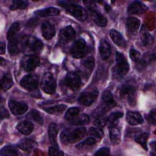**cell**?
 <instances>
[{
	"label": "cell",
	"mask_w": 156,
	"mask_h": 156,
	"mask_svg": "<svg viewBox=\"0 0 156 156\" xmlns=\"http://www.w3.org/2000/svg\"><path fill=\"white\" fill-rule=\"evenodd\" d=\"M87 132L84 127H77L74 129H65L60 134V140L63 143H74L80 141Z\"/></svg>",
	"instance_id": "obj_1"
},
{
	"label": "cell",
	"mask_w": 156,
	"mask_h": 156,
	"mask_svg": "<svg viewBox=\"0 0 156 156\" xmlns=\"http://www.w3.org/2000/svg\"><path fill=\"white\" fill-rule=\"evenodd\" d=\"M102 104L98 106L92 113V115L96 118L101 117L107 111L116 105V102L112 94L108 90H105L103 92L102 95Z\"/></svg>",
	"instance_id": "obj_2"
},
{
	"label": "cell",
	"mask_w": 156,
	"mask_h": 156,
	"mask_svg": "<svg viewBox=\"0 0 156 156\" xmlns=\"http://www.w3.org/2000/svg\"><path fill=\"white\" fill-rule=\"evenodd\" d=\"M21 49L27 52H40L43 48L41 40L30 35L24 36L20 40Z\"/></svg>",
	"instance_id": "obj_3"
},
{
	"label": "cell",
	"mask_w": 156,
	"mask_h": 156,
	"mask_svg": "<svg viewBox=\"0 0 156 156\" xmlns=\"http://www.w3.org/2000/svg\"><path fill=\"white\" fill-rule=\"evenodd\" d=\"M58 3L60 5L65 9V10L68 13H69L79 21H84L87 20L88 13L87 11L82 7L65 1H59Z\"/></svg>",
	"instance_id": "obj_4"
},
{
	"label": "cell",
	"mask_w": 156,
	"mask_h": 156,
	"mask_svg": "<svg viewBox=\"0 0 156 156\" xmlns=\"http://www.w3.org/2000/svg\"><path fill=\"white\" fill-rule=\"evenodd\" d=\"M116 63L115 73L120 77L126 75L129 70V65L124 55L118 51L116 52Z\"/></svg>",
	"instance_id": "obj_5"
},
{
	"label": "cell",
	"mask_w": 156,
	"mask_h": 156,
	"mask_svg": "<svg viewBox=\"0 0 156 156\" xmlns=\"http://www.w3.org/2000/svg\"><path fill=\"white\" fill-rule=\"evenodd\" d=\"M70 52L75 58H81L85 55L86 53V42L83 38H79L76 40L73 44Z\"/></svg>",
	"instance_id": "obj_6"
},
{
	"label": "cell",
	"mask_w": 156,
	"mask_h": 156,
	"mask_svg": "<svg viewBox=\"0 0 156 156\" xmlns=\"http://www.w3.org/2000/svg\"><path fill=\"white\" fill-rule=\"evenodd\" d=\"M41 88L48 94H52L55 92L56 88L55 81L50 73H46L41 81Z\"/></svg>",
	"instance_id": "obj_7"
},
{
	"label": "cell",
	"mask_w": 156,
	"mask_h": 156,
	"mask_svg": "<svg viewBox=\"0 0 156 156\" xmlns=\"http://www.w3.org/2000/svg\"><path fill=\"white\" fill-rule=\"evenodd\" d=\"M40 65V59L34 55H26L21 60V65L24 70L31 71Z\"/></svg>",
	"instance_id": "obj_8"
},
{
	"label": "cell",
	"mask_w": 156,
	"mask_h": 156,
	"mask_svg": "<svg viewBox=\"0 0 156 156\" xmlns=\"http://www.w3.org/2000/svg\"><path fill=\"white\" fill-rule=\"evenodd\" d=\"M98 95V90L96 88L92 89L88 91L83 92L79 96L78 101L80 104L85 106L91 105Z\"/></svg>",
	"instance_id": "obj_9"
},
{
	"label": "cell",
	"mask_w": 156,
	"mask_h": 156,
	"mask_svg": "<svg viewBox=\"0 0 156 156\" xmlns=\"http://www.w3.org/2000/svg\"><path fill=\"white\" fill-rule=\"evenodd\" d=\"M38 84V78L36 74H30L24 76L20 81V85L26 90H34Z\"/></svg>",
	"instance_id": "obj_10"
},
{
	"label": "cell",
	"mask_w": 156,
	"mask_h": 156,
	"mask_svg": "<svg viewBox=\"0 0 156 156\" xmlns=\"http://www.w3.org/2000/svg\"><path fill=\"white\" fill-rule=\"evenodd\" d=\"M65 85L73 91H77L82 85V81L80 77L76 73H68L65 78Z\"/></svg>",
	"instance_id": "obj_11"
},
{
	"label": "cell",
	"mask_w": 156,
	"mask_h": 156,
	"mask_svg": "<svg viewBox=\"0 0 156 156\" xmlns=\"http://www.w3.org/2000/svg\"><path fill=\"white\" fill-rule=\"evenodd\" d=\"M76 35L75 30L71 26L65 27L62 29L59 34V42L62 44H65L74 39Z\"/></svg>",
	"instance_id": "obj_12"
},
{
	"label": "cell",
	"mask_w": 156,
	"mask_h": 156,
	"mask_svg": "<svg viewBox=\"0 0 156 156\" xmlns=\"http://www.w3.org/2000/svg\"><path fill=\"white\" fill-rule=\"evenodd\" d=\"M9 107L12 113L15 115H21L26 112L28 109L27 104L22 102L15 101H10Z\"/></svg>",
	"instance_id": "obj_13"
},
{
	"label": "cell",
	"mask_w": 156,
	"mask_h": 156,
	"mask_svg": "<svg viewBox=\"0 0 156 156\" xmlns=\"http://www.w3.org/2000/svg\"><path fill=\"white\" fill-rule=\"evenodd\" d=\"M147 7L140 1H134L130 4L128 7L127 11L130 14H141L147 10Z\"/></svg>",
	"instance_id": "obj_14"
},
{
	"label": "cell",
	"mask_w": 156,
	"mask_h": 156,
	"mask_svg": "<svg viewBox=\"0 0 156 156\" xmlns=\"http://www.w3.org/2000/svg\"><path fill=\"white\" fill-rule=\"evenodd\" d=\"M126 121L131 126H136L143 122V118L137 112H128L126 115Z\"/></svg>",
	"instance_id": "obj_15"
},
{
	"label": "cell",
	"mask_w": 156,
	"mask_h": 156,
	"mask_svg": "<svg viewBox=\"0 0 156 156\" xmlns=\"http://www.w3.org/2000/svg\"><path fill=\"white\" fill-rule=\"evenodd\" d=\"M42 34L43 37L46 40L51 39L55 34L54 26L49 22H44L41 26Z\"/></svg>",
	"instance_id": "obj_16"
},
{
	"label": "cell",
	"mask_w": 156,
	"mask_h": 156,
	"mask_svg": "<svg viewBox=\"0 0 156 156\" xmlns=\"http://www.w3.org/2000/svg\"><path fill=\"white\" fill-rule=\"evenodd\" d=\"M37 146V144L35 141L26 138L21 140L17 144V147L26 152H30Z\"/></svg>",
	"instance_id": "obj_17"
},
{
	"label": "cell",
	"mask_w": 156,
	"mask_h": 156,
	"mask_svg": "<svg viewBox=\"0 0 156 156\" xmlns=\"http://www.w3.org/2000/svg\"><path fill=\"white\" fill-rule=\"evenodd\" d=\"M140 24V23L138 18L135 17H129L127 19L126 23V29L129 34H135L138 30Z\"/></svg>",
	"instance_id": "obj_18"
},
{
	"label": "cell",
	"mask_w": 156,
	"mask_h": 156,
	"mask_svg": "<svg viewBox=\"0 0 156 156\" xmlns=\"http://www.w3.org/2000/svg\"><path fill=\"white\" fill-rule=\"evenodd\" d=\"M110 36L113 41L118 46L121 48H125L126 46V42L122 35L115 29H112L110 31Z\"/></svg>",
	"instance_id": "obj_19"
},
{
	"label": "cell",
	"mask_w": 156,
	"mask_h": 156,
	"mask_svg": "<svg viewBox=\"0 0 156 156\" xmlns=\"http://www.w3.org/2000/svg\"><path fill=\"white\" fill-rule=\"evenodd\" d=\"M16 129L21 133L27 135L31 133L33 131L34 125L29 121H24L19 122L16 125Z\"/></svg>",
	"instance_id": "obj_20"
},
{
	"label": "cell",
	"mask_w": 156,
	"mask_h": 156,
	"mask_svg": "<svg viewBox=\"0 0 156 156\" xmlns=\"http://www.w3.org/2000/svg\"><path fill=\"white\" fill-rule=\"evenodd\" d=\"M99 52L101 58L103 60H107L111 54V49L109 44L105 40H101L99 44Z\"/></svg>",
	"instance_id": "obj_21"
},
{
	"label": "cell",
	"mask_w": 156,
	"mask_h": 156,
	"mask_svg": "<svg viewBox=\"0 0 156 156\" xmlns=\"http://www.w3.org/2000/svg\"><path fill=\"white\" fill-rule=\"evenodd\" d=\"M60 11L58 9L55 7H49L44 9L37 10L34 12V14L41 17H46L50 16L58 15Z\"/></svg>",
	"instance_id": "obj_22"
},
{
	"label": "cell",
	"mask_w": 156,
	"mask_h": 156,
	"mask_svg": "<svg viewBox=\"0 0 156 156\" xmlns=\"http://www.w3.org/2000/svg\"><path fill=\"white\" fill-rule=\"evenodd\" d=\"M140 37L143 44L146 46H150L153 43V38L146 30L144 26H142L140 30Z\"/></svg>",
	"instance_id": "obj_23"
},
{
	"label": "cell",
	"mask_w": 156,
	"mask_h": 156,
	"mask_svg": "<svg viewBox=\"0 0 156 156\" xmlns=\"http://www.w3.org/2000/svg\"><path fill=\"white\" fill-rule=\"evenodd\" d=\"M109 136L112 144H118L121 142V132L116 127H112L109 130Z\"/></svg>",
	"instance_id": "obj_24"
},
{
	"label": "cell",
	"mask_w": 156,
	"mask_h": 156,
	"mask_svg": "<svg viewBox=\"0 0 156 156\" xmlns=\"http://www.w3.org/2000/svg\"><path fill=\"white\" fill-rule=\"evenodd\" d=\"M8 41V49L10 54L12 55H15L18 54L21 49L20 41H19L18 38H15Z\"/></svg>",
	"instance_id": "obj_25"
},
{
	"label": "cell",
	"mask_w": 156,
	"mask_h": 156,
	"mask_svg": "<svg viewBox=\"0 0 156 156\" xmlns=\"http://www.w3.org/2000/svg\"><path fill=\"white\" fill-rule=\"evenodd\" d=\"M90 10L91 12L92 15L93 16L94 21H95L96 24L101 27L105 26L107 23V20L106 19V18L104 16H103L102 15H101V13L96 12L93 8H91Z\"/></svg>",
	"instance_id": "obj_26"
},
{
	"label": "cell",
	"mask_w": 156,
	"mask_h": 156,
	"mask_svg": "<svg viewBox=\"0 0 156 156\" xmlns=\"http://www.w3.org/2000/svg\"><path fill=\"white\" fill-rule=\"evenodd\" d=\"M58 131V127L55 124L52 123L49 125L48 128L49 138L51 143L53 145H56Z\"/></svg>",
	"instance_id": "obj_27"
},
{
	"label": "cell",
	"mask_w": 156,
	"mask_h": 156,
	"mask_svg": "<svg viewBox=\"0 0 156 156\" xmlns=\"http://www.w3.org/2000/svg\"><path fill=\"white\" fill-rule=\"evenodd\" d=\"M20 26L19 23H14L12 24L7 34V38L8 41L18 38V34L20 30Z\"/></svg>",
	"instance_id": "obj_28"
},
{
	"label": "cell",
	"mask_w": 156,
	"mask_h": 156,
	"mask_svg": "<svg viewBox=\"0 0 156 156\" xmlns=\"http://www.w3.org/2000/svg\"><path fill=\"white\" fill-rule=\"evenodd\" d=\"M13 80L9 74H5L1 80V88L4 91H7L13 85Z\"/></svg>",
	"instance_id": "obj_29"
},
{
	"label": "cell",
	"mask_w": 156,
	"mask_h": 156,
	"mask_svg": "<svg viewBox=\"0 0 156 156\" xmlns=\"http://www.w3.org/2000/svg\"><path fill=\"white\" fill-rule=\"evenodd\" d=\"M148 134L146 133H138L134 136L135 141L140 144L144 150H147V140Z\"/></svg>",
	"instance_id": "obj_30"
},
{
	"label": "cell",
	"mask_w": 156,
	"mask_h": 156,
	"mask_svg": "<svg viewBox=\"0 0 156 156\" xmlns=\"http://www.w3.org/2000/svg\"><path fill=\"white\" fill-rule=\"evenodd\" d=\"M27 118L35 121V122L42 125L43 124V119L40 113L36 110H32L26 115Z\"/></svg>",
	"instance_id": "obj_31"
},
{
	"label": "cell",
	"mask_w": 156,
	"mask_h": 156,
	"mask_svg": "<svg viewBox=\"0 0 156 156\" xmlns=\"http://www.w3.org/2000/svg\"><path fill=\"white\" fill-rule=\"evenodd\" d=\"M90 121V119L88 115L85 114H82L79 116H77L75 118H74L71 121V123L74 125L83 126V125L88 124Z\"/></svg>",
	"instance_id": "obj_32"
},
{
	"label": "cell",
	"mask_w": 156,
	"mask_h": 156,
	"mask_svg": "<svg viewBox=\"0 0 156 156\" xmlns=\"http://www.w3.org/2000/svg\"><path fill=\"white\" fill-rule=\"evenodd\" d=\"M155 54L152 53L151 52H147L144 54L141 60H139V65L141 67L146 66L148 63L152 62V60H154Z\"/></svg>",
	"instance_id": "obj_33"
},
{
	"label": "cell",
	"mask_w": 156,
	"mask_h": 156,
	"mask_svg": "<svg viewBox=\"0 0 156 156\" xmlns=\"http://www.w3.org/2000/svg\"><path fill=\"white\" fill-rule=\"evenodd\" d=\"M66 107V106L65 105L58 104V105H56L54 106L48 107L47 108H45L44 110L49 114L58 115V114L62 113L65 110Z\"/></svg>",
	"instance_id": "obj_34"
},
{
	"label": "cell",
	"mask_w": 156,
	"mask_h": 156,
	"mask_svg": "<svg viewBox=\"0 0 156 156\" xmlns=\"http://www.w3.org/2000/svg\"><path fill=\"white\" fill-rule=\"evenodd\" d=\"M18 154L17 149L12 146H6L4 147L1 149L0 153L1 156H13L17 155Z\"/></svg>",
	"instance_id": "obj_35"
},
{
	"label": "cell",
	"mask_w": 156,
	"mask_h": 156,
	"mask_svg": "<svg viewBox=\"0 0 156 156\" xmlns=\"http://www.w3.org/2000/svg\"><path fill=\"white\" fill-rule=\"evenodd\" d=\"M28 2L26 1H13L10 6V9L14 10L16 9H24L27 8Z\"/></svg>",
	"instance_id": "obj_36"
},
{
	"label": "cell",
	"mask_w": 156,
	"mask_h": 156,
	"mask_svg": "<svg viewBox=\"0 0 156 156\" xmlns=\"http://www.w3.org/2000/svg\"><path fill=\"white\" fill-rule=\"evenodd\" d=\"M80 110L77 107H71L66 112L65 118L68 121H71L79 113Z\"/></svg>",
	"instance_id": "obj_37"
},
{
	"label": "cell",
	"mask_w": 156,
	"mask_h": 156,
	"mask_svg": "<svg viewBox=\"0 0 156 156\" xmlns=\"http://www.w3.org/2000/svg\"><path fill=\"white\" fill-rule=\"evenodd\" d=\"M127 101L128 104L130 106H134L136 104V90L134 87L132 88V89L127 93Z\"/></svg>",
	"instance_id": "obj_38"
},
{
	"label": "cell",
	"mask_w": 156,
	"mask_h": 156,
	"mask_svg": "<svg viewBox=\"0 0 156 156\" xmlns=\"http://www.w3.org/2000/svg\"><path fill=\"white\" fill-rule=\"evenodd\" d=\"M88 135L93 136L96 138H101L103 137L104 135V132L102 129L100 128H96V127H91L89 129L88 131Z\"/></svg>",
	"instance_id": "obj_39"
},
{
	"label": "cell",
	"mask_w": 156,
	"mask_h": 156,
	"mask_svg": "<svg viewBox=\"0 0 156 156\" xmlns=\"http://www.w3.org/2000/svg\"><path fill=\"white\" fill-rule=\"evenodd\" d=\"M96 140L91 137L88 138L86 140H85L84 141H83L82 142L79 143L76 146L78 148H82L83 147L85 146H92L94 144L96 143Z\"/></svg>",
	"instance_id": "obj_40"
},
{
	"label": "cell",
	"mask_w": 156,
	"mask_h": 156,
	"mask_svg": "<svg viewBox=\"0 0 156 156\" xmlns=\"http://www.w3.org/2000/svg\"><path fill=\"white\" fill-rule=\"evenodd\" d=\"M123 113L121 112H115L114 113H111L107 118V121L110 123H113L116 121H117L119 118L122 117Z\"/></svg>",
	"instance_id": "obj_41"
},
{
	"label": "cell",
	"mask_w": 156,
	"mask_h": 156,
	"mask_svg": "<svg viewBox=\"0 0 156 156\" xmlns=\"http://www.w3.org/2000/svg\"><path fill=\"white\" fill-rule=\"evenodd\" d=\"M49 154L51 156H54V155L59 156V155H64L63 152L62 151L58 149L57 145H53L52 146L49 147Z\"/></svg>",
	"instance_id": "obj_42"
},
{
	"label": "cell",
	"mask_w": 156,
	"mask_h": 156,
	"mask_svg": "<svg viewBox=\"0 0 156 156\" xmlns=\"http://www.w3.org/2000/svg\"><path fill=\"white\" fill-rule=\"evenodd\" d=\"M129 55L132 60H133L135 62H138L140 58V53L133 48L130 49L129 51Z\"/></svg>",
	"instance_id": "obj_43"
},
{
	"label": "cell",
	"mask_w": 156,
	"mask_h": 156,
	"mask_svg": "<svg viewBox=\"0 0 156 156\" xmlns=\"http://www.w3.org/2000/svg\"><path fill=\"white\" fill-rule=\"evenodd\" d=\"M83 65L88 69H93V67L94 66V60L93 57L92 56H90L88 58H87L83 61Z\"/></svg>",
	"instance_id": "obj_44"
},
{
	"label": "cell",
	"mask_w": 156,
	"mask_h": 156,
	"mask_svg": "<svg viewBox=\"0 0 156 156\" xmlns=\"http://www.w3.org/2000/svg\"><path fill=\"white\" fill-rule=\"evenodd\" d=\"M133 87V86L130 85H124L120 90L119 91V94L121 96H124L127 94V93H129V91L132 89V88Z\"/></svg>",
	"instance_id": "obj_45"
},
{
	"label": "cell",
	"mask_w": 156,
	"mask_h": 156,
	"mask_svg": "<svg viewBox=\"0 0 156 156\" xmlns=\"http://www.w3.org/2000/svg\"><path fill=\"white\" fill-rule=\"evenodd\" d=\"M107 123V121L104 118H98L94 122V124L98 127H104Z\"/></svg>",
	"instance_id": "obj_46"
},
{
	"label": "cell",
	"mask_w": 156,
	"mask_h": 156,
	"mask_svg": "<svg viewBox=\"0 0 156 156\" xmlns=\"http://www.w3.org/2000/svg\"><path fill=\"white\" fill-rule=\"evenodd\" d=\"M147 119L149 122L154 124L155 123V109L151 111L150 113L147 117Z\"/></svg>",
	"instance_id": "obj_47"
},
{
	"label": "cell",
	"mask_w": 156,
	"mask_h": 156,
	"mask_svg": "<svg viewBox=\"0 0 156 156\" xmlns=\"http://www.w3.org/2000/svg\"><path fill=\"white\" fill-rule=\"evenodd\" d=\"M110 154V149L108 147H102L98 150L94 154L95 155H108Z\"/></svg>",
	"instance_id": "obj_48"
},
{
	"label": "cell",
	"mask_w": 156,
	"mask_h": 156,
	"mask_svg": "<svg viewBox=\"0 0 156 156\" xmlns=\"http://www.w3.org/2000/svg\"><path fill=\"white\" fill-rule=\"evenodd\" d=\"M1 119L9 117V113L7 110L2 105H1Z\"/></svg>",
	"instance_id": "obj_49"
},
{
	"label": "cell",
	"mask_w": 156,
	"mask_h": 156,
	"mask_svg": "<svg viewBox=\"0 0 156 156\" xmlns=\"http://www.w3.org/2000/svg\"><path fill=\"white\" fill-rule=\"evenodd\" d=\"M37 18H34V19H30V20L29 21V23H28V26H29V27H34V26L35 24H37Z\"/></svg>",
	"instance_id": "obj_50"
},
{
	"label": "cell",
	"mask_w": 156,
	"mask_h": 156,
	"mask_svg": "<svg viewBox=\"0 0 156 156\" xmlns=\"http://www.w3.org/2000/svg\"><path fill=\"white\" fill-rule=\"evenodd\" d=\"M5 51V44L4 41H1V54H4Z\"/></svg>",
	"instance_id": "obj_51"
},
{
	"label": "cell",
	"mask_w": 156,
	"mask_h": 156,
	"mask_svg": "<svg viewBox=\"0 0 156 156\" xmlns=\"http://www.w3.org/2000/svg\"><path fill=\"white\" fill-rule=\"evenodd\" d=\"M105 9L107 11H109V10H110V7L108 5L105 4Z\"/></svg>",
	"instance_id": "obj_52"
},
{
	"label": "cell",
	"mask_w": 156,
	"mask_h": 156,
	"mask_svg": "<svg viewBox=\"0 0 156 156\" xmlns=\"http://www.w3.org/2000/svg\"><path fill=\"white\" fill-rule=\"evenodd\" d=\"M4 63H5V60L3 59V58H1V65L2 66L4 64Z\"/></svg>",
	"instance_id": "obj_53"
}]
</instances>
